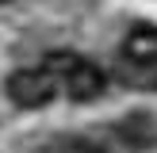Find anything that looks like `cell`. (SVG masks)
I'll return each instance as SVG.
<instances>
[{
  "label": "cell",
  "instance_id": "cell-1",
  "mask_svg": "<svg viewBox=\"0 0 157 153\" xmlns=\"http://www.w3.org/2000/svg\"><path fill=\"white\" fill-rule=\"evenodd\" d=\"M54 96H58V84L46 69H15L8 76V99L15 107L35 111V107H46Z\"/></svg>",
  "mask_w": 157,
  "mask_h": 153
},
{
  "label": "cell",
  "instance_id": "cell-5",
  "mask_svg": "<svg viewBox=\"0 0 157 153\" xmlns=\"http://www.w3.org/2000/svg\"><path fill=\"white\" fill-rule=\"evenodd\" d=\"M0 4H4V0H0Z\"/></svg>",
  "mask_w": 157,
  "mask_h": 153
},
{
  "label": "cell",
  "instance_id": "cell-4",
  "mask_svg": "<svg viewBox=\"0 0 157 153\" xmlns=\"http://www.w3.org/2000/svg\"><path fill=\"white\" fill-rule=\"evenodd\" d=\"M81 61H84V58H81V54H73V50H54V54H46L42 69H46L50 76H61V80H65V76L73 73Z\"/></svg>",
  "mask_w": 157,
  "mask_h": 153
},
{
  "label": "cell",
  "instance_id": "cell-3",
  "mask_svg": "<svg viewBox=\"0 0 157 153\" xmlns=\"http://www.w3.org/2000/svg\"><path fill=\"white\" fill-rule=\"evenodd\" d=\"M123 58L134 65H157V27H134L123 38Z\"/></svg>",
  "mask_w": 157,
  "mask_h": 153
},
{
  "label": "cell",
  "instance_id": "cell-2",
  "mask_svg": "<svg viewBox=\"0 0 157 153\" xmlns=\"http://www.w3.org/2000/svg\"><path fill=\"white\" fill-rule=\"evenodd\" d=\"M65 92H69L73 103H88V99H96L100 92H104V73H100L92 61H81V65L65 76Z\"/></svg>",
  "mask_w": 157,
  "mask_h": 153
}]
</instances>
